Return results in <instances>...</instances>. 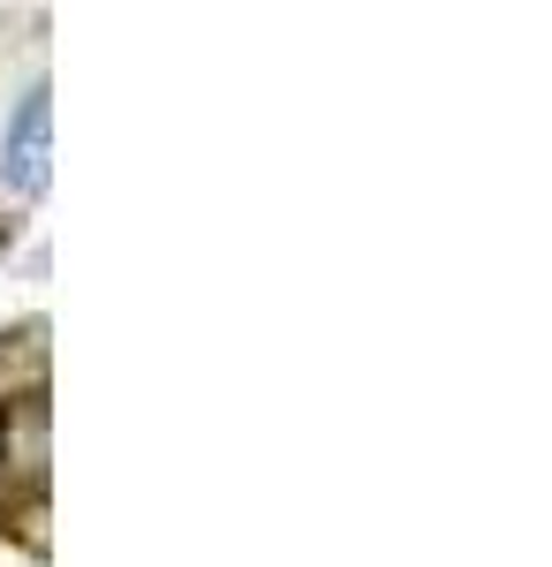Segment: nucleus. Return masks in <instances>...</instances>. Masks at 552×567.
Listing matches in <instances>:
<instances>
[{"mask_svg":"<svg viewBox=\"0 0 552 567\" xmlns=\"http://www.w3.org/2000/svg\"><path fill=\"white\" fill-rule=\"evenodd\" d=\"M45 152H53V106H45V91H31L23 106H16V130H8V144H0V175H8V189H23V197H39L45 189Z\"/></svg>","mask_w":552,"mask_h":567,"instance_id":"obj_1","label":"nucleus"}]
</instances>
